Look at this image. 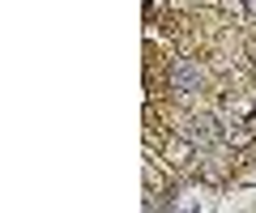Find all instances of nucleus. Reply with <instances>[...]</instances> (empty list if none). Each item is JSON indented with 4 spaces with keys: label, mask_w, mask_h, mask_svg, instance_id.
Masks as SVG:
<instances>
[{
    "label": "nucleus",
    "mask_w": 256,
    "mask_h": 213,
    "mask_svg": "<svg viewBox=\"0 0 256 213\" xmlns=\"http://www.w3.org/2000/svg\"><path fill=\"white\" fill-rule=\"evenodd\" d=\"M222 141H226L230 149L252 145V141H256V120H244V124H239V120H226V124H222Z\"/></svg>",
    "instance_id": "obj_2"
},
{
    "label": "nucleus",
    "mask_w": 256,
    "mask_h": 213,
    "mask_svg": "<svg viewBox=\"0 0 256 213\" xmlns=\"http://www.w3.org/2000/svg\"><path fill=\"white\" fill-rule=\"evenodd\" d=\"M166 81H171V90L180 94V98H188V94H201V85H205V68L196 64V60L180 56L171 68H166Z\"/></svg>",
    "instance_id": "obj_1"
},
{
    "label": "nucleus",
    "mask_w": 256,
    "mask_h": 213,
    "mask_svg": "<svg viewBox=\"0 0 256 213\" xmlns=\"http://www.w3.org/2000/svg\"><path fill=\"white\" fill-rule=\"evenodd\" d=\"M244 9H248V17L256 21V0H244Z\"/></svg>",
    "instance_id": "obj_3"
}]
</instances>
